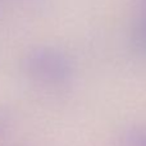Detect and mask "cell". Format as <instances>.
<instances>
[{
    "instance_id": "6da1fadb",
    "label": "cell",
    "mask_w": 146,
    "mask_h": 146,
    "mask_svg": "<svg viewBox=\"0 0 146 146\" xmlns=\"http://www.w3.org/2000/svg\"><path fill=\"white\" fill-rule=\"evenodd\" d=\"M25 72L31 78L48 85H63L73 76V63L64 51L50 46L30 50L22 62Z\"/></svg>"
},
{
    "instance_id": "3957f363",
    "label": "cell",
    "mask_w": 146,
    "mask_h": 146,
    "mask_svg": "<svg viewBox=\"0 0 146 146\" xmlns=\"http://www.w3.org/2000/svg\"><path fill=\"white\" fill-rule=\"evenodd\" d=\"M124 146H146V127H139L127 131L123 136Z\"/></svg>"
},
{
    "instance_id": "7a4b0ae2",
    "label": "cell",
    "mask_w": 146,
    "mask_h": 146,
    "mask_svg": "<svg viewBox=\"0 0 146 146\" xmlns=\"http://www.w3.org/2000/svg\"><path fill=\"white\" fill-rule=\"evenodd\" d=\"M132 41L136 50L141 54H146V15H142L137 22L132 35Z\"/></svg>"
},
{
    "instance_id": "5b68a950",
    "label": "cell",
    "mask_w": 146,
    "mask_h": 146,
    "mask_svg": "<svg viewBox=\"0 0 146 146\" xmlns=\"http://www.w3.org/2000/svg\"><path fill=\"white\" fill-rule=\"evenodd\" d=\"M144 15H146V13H145V14H144Z\"/></svg>"
},
{
    "instance_id": "277c9868",
    "label": "cell",
    "mask_w": 146,
    "mask_h": 146,
    "mask_svg": "<svg viewBox=\"0 0 146 146\" xmlns=\"http://www.w3.org/2000/svg\"><path fill=\"white\" fill-rule=\"evenodd\" d=\"M8 124H9V122H8V117L5 115L4 113L0 111V135H3L5 131H7Z\"/></svg>"
}]
</instances>
